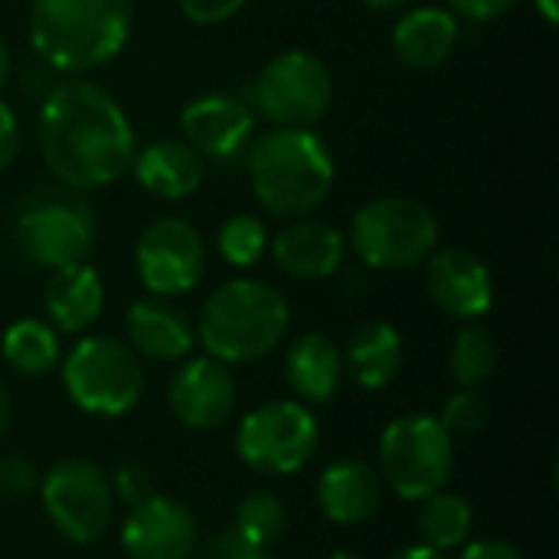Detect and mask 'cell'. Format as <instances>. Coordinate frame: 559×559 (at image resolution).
Masks as SVG:
<instances>
[{
    "mask_svg": "<svg viewBox=\"0 0 559 559\" xmlns=\"http://www.w3.org/2000/svg\"><path fill=\"white\" fill-rule=\"evenodd\" d=\"M46 167L72 190H98L131 170L138 154L131 118L121 102L95 82L56 85L36 118Z\"/></svg>",
    "mask_w": 559,
    "mask_h": 559,
    "instance_id": "cell-1",
    "label": "cell"
},
{
    "mask_svg": "<svg viewBox=\"0 0 559 559\" xmlns=\"http://www.w3.org/2000/svg\"><path fill=\"white\" fill-rule=\"evenodd\" d=\"M246 170L255 200L282 219L314 213L337 180L334 154L311 128H275L255 138L246 151Z\"/></svg>",
    "mask_w": 559,
    "mask_h": 559,
    "instance_id": "cell-2",
    "label": "cell"
},
{
    "mask_svg": "<svg viewBox=\"0 0 559 559\" xmlns=\"http://www.w3.org/2000/svg\"><path fill=\"white\" fill-rule=\"evenodd\" d=\"M131 26V0H33L29 7V46L56 72H88L118 59Z\"/></svg>",
    "mask_w": 559,
    "mask_h": 559,
    "instance_id": "cell-3",
    "label": "cell"
},
{
    "mask_svg": "<svg viewBox=\"0 0 559 559\" xmlns=\"http://www.w3.org/2000/svg\"><path fill=\"white\" fill-rule=\"evenodd\" d=\"M292 308L278 288L259 278L219 285L200 308L197 341L219 364H259L288 334Z\"/></svg>",
    "mask_w": 559,
    "mask_h": 559,
    "instance_id": "cell-4",
    "label": "cell"
},
{
    "mask_svg": "<svg viewBox=\"0 0 559 559\" xmlns=\"http://www.w3.org/2000/svg\"><path fill=\"white\" fill-rule=\"evenodd\" d=\"M16 249L26 262L39 269H62L85 262L95 249L98 219L82 190L66 183L33 190L16 213Z\"/></svg>",
    "mask_w": 559,
    "mask_h": 559,
    "instance_id": "cell-5",
    "label": "cell"
},
{
    "mask_svg": "<svg viewBox=\"0 0 559 559\" xmlns=\"http://www.w3.org/2000/svg\"><path fill=\"white\" fill-rule=\"evenodd\" d=\"M350 246L367 269H416L439 246V219L419 200L380 197L357 210L350 223Z\"/></svg>",
    "mask_w": 559,
    "mask_h": 559,
    "instance_id": "cell-6",
    "label": "cell"
},
{
    "mask_svg": "<svg viewBox=\"0 0 559 559\" xmlns=\"http://www.w3.org/2000/svg\"><path fill=\"white\" fill-rule=\"evenodd\" d=\"M377 465L383 488L406 501H426L449 485L455 445L436 416H400L380 436Z\"/></svg>",
    "mask_w": 559,
    "mask_h": 559,
    "instance_id": "cell-7",
    "label": "cell"
},
{
    "mask_svg": "<svg viewBox=\"0 0 559 559\" xmlns=\"http://www.w3.org/2000/svg\"><path fill=\"white\" fill-rule=\"evenodd\" d=\"M62 383L69 400L88 416H128L144 393V367L131 344L115 337L79 341L66 364Z\"/></svg>",
    "mask_w": 559,
    "mask_h": 559,
    "instance_id": "cell-8",
    "label": "cell"
},
{
    "mask_svg": "<svg viewBox=\"0 0 559 559\" xmlns=\"http://www.w3.org/2000/svg\"><path fill=\"white\" fill-rule=\"evenodd\" d=\"M252 102L275 128H314L334 102L331 69L305 49H285L262 66Z\"/></svg>",
    "mask_w": 559,
    "mask_h": 559,
    "instance_id": "cell-9",
    "label": "cell"
},
{
    "mask_svg": "<svg viewBox=\"0 0 559 559\" xmlns=\"http://www.w3.org/2000/svg\"><path fill=\"white\" fill-rule=\"evenodd\" d=\"M318 419L298 400L252 409L236 432V455L259 475H295L318 452Z\"/></svg>",
    "mask_w": 559,
    "mask_h": 559,
    "instance_id": "cell-10",
    "label": "cell"
},
{
    "mask_svg": "<svg viewBox=\"0 0 559 559\" xmlns=\"http://www.w3.org/2000/svg\"><path fill=\"white\" fill-rule=\"evenodd\" d=\"M39 498L52 521V527L79 544L88 547L102 540L111 527L115 495L102 468L85 459H62L39 478Z\"/></svg>",
    "mask_w": 559,
    "mask_h": 559,
    "instance_id": "cell-11",
    "label": "cell"
},
{
    "mask_svg": "<svg viewBox=\"0 0 559 559\" xmlns=\"http://www.w3.org/2000/svg\"><path fill=\"white\" fill-rule=\"evenodd\" d=\"M138 278L157 298H180L193 292L206 272V246L193 223L180 216L154 219L134 249Z\"/></svg>",
    "mask_w": 559,
    "mask_h": 559,
    "instance_id": "cell-12",
    "label": "cell"
},
{
    "mask_svg": "<svg viewBox=\"0 0 559 559\" xmlns=\"http://www.w3.org/2000/svg\"><path fill=\"white\" fill-rule=\"evenodd\" d=\"M180 131L183 141L213 164H229L236 157H246L255 131L252 111L223 92L200 95L183 105L180 111Z\"/></svg>",
    "mask_w": 559,
    "mask_h": 559,
    "instance_id": "cell-13",
    "label": "cell"
},
{
    "mask_svg": "<svg viewBox=\"0 0 559 559\" xmlns=\"http://www.w3.org/2000/svg\"><path fill=\"white\" fill-rule=\"evenodd\" d=\"M121 547L131 559H187L197 547V521L180 501L151 495L128 508Z\"/></svg>",
    "mask_w": 559,
    "mask_h": 559,
    "instance_id": "cell-14",
    "label": "cell"
},
{
    "mask_svg": "<svg viewBox=\"0 0 559 559\" xmlns=\"http://www.w3.org/2000/svg\"><path fill=\"white\" fill-rule=\"evenodd\" d=\"M170 409L193 432L219 429L236 406V380L226 364L213 357L187 360L170 380Z\"/></svg>",
    "mask_w": 559,
    "mask_h": 559,
    "instance_id": "cell-15",
    "label": "cell"
},
{
    "mask_svg": "<svg viewBox=\"0 0 559 559\" xmlns=\"http://www.w3.org/2000/svg\"><path fill=\"white\" fill-rule=\"evenodd\" d=\"M426 269L429 298L459 321H478L495 305V278L488 265L468 249H442L432 252Z\"/></svg>",
    "mask_w": 559,
    "mask_h": 559,
    "instance_id": "cell-16",
    "label": "cell"
},
{
    "mask_svg": "<svg viewBox=\"0 0 559 559\" xmlns=\"http://www.w3.org/2000/svg\"><path fill=\"white\" fill-rule=\"evenodd\" d=\"M272 259L298 282H321L341 272L347 259V236L324 219L298 216L272 239Z\"/></svg>",
    "mask_w": 559,
    "mask_h": 559,
    "instance_id": "cell-17",
    "label": "cell"
},
{
    "mask_svg": "<svg viewBox=\"0 0 559 559\" xmlns=\"http://www.w3.org/2000/svg\"><path fill=\"white\" fill-rule=\"evenodd\" d=\"M124 328L131 350L147 360H187L197 344L190 318L177 305H170V298L157 295L134 301L128 308Z\"/></svg>",
    "mask_w": 559,
    "mask_h": 559,
    "instance_id": "cell-18",
    "label": "cell"
},
{
    "mask_svg": "<svg viewBox=\"0 0 559 559\" xmlns=\"http://www.w3.org/2000/svg\"><path fill=\"white\" fill-rule=\"evenodd\" d=\"M318 504L328 521L354 527L370 521L383 504V478L360 459H341L318 478Z\"/></svg>",
    "mask_w": 559,
    "mask_h": 559,
    "instance_id": "cell-19",
    "label": "cell"
},
{
    "mask_svg": "<svg viewBox=\"0 0 559 559\" xmlns=\"http://www.w3.org/2000/svg\"><path fill=\"white\" fill-rule=\"evenodd\" d=\"M459 16L445 7H413L393 26V52L409 69H436L459 46Z\"/></svg>",
    "mask_w": 559,
    "mask_h": 559,
    "instance_id": "cell-20",
    "label": "cell"
},
{
    "mask_svg": "<svg viewBox=\"0 0 559 559\" xmlns=\"http://www.w3.org/2000/svg\"><path fill=\"white\" fill-rule=\"evenodd\" d=\"M138 183L167 203L187 200L203 187V157L187 141H154L141 147L131 160Z\"/></svg>",
    "mask_w": 559,
    "mask_h": 559,
    "instance_id": "cell-21",
    "label": "cell"
},
{
    "mask_svg": "<svg viewBox=\"0 0 559 559\" xmlns=\"http://www.w3.org/2000/svg\"><path fill=\"white\" fill-rule=\"evenodd\" d=\"M46 314L56 331L79 334L102 318L105 308V282L88 262L52 269L46 292H43Z\"/></svg>",
    "mask_w": 559,
    "mask_h": 559,
    "instance_id": "cell-22",
    "label": "cell"
},
{
    "mask_svg": "<svg viewBox=\"0 0 559 559\" xmlns=\"http://www.w3.org/2000/svg\"><path fill=\"white\" fill-rule=\"evenodd\" d=\"M285 380L305 403L324 406L337 396L344 380V350L321 331H308L292 341L285 354Z\"/></svg>",
    "mask_w": 559,
    "mask_h": 559,
    "instance_id": "cell-23",
    "label": "cell"
},
{
    "mask_svg": "<svg viewBox=\"0 0 559 559\" xmlns=\"http://www.w3.org/2000/svg\"><path fill=\"white\" fill-rule=\"evenodd\" d=\"M344 367L364 390H383L396 380L403 367V337L386 321H367L354 328L344 350Z\"/></svg>",
    "mask_w": 559,
    "mask_h": 559,
    "instance_id": "cell-24",
    "label": "cell"
},
{
    "mask_svg": "<svg viewBox=\"0 0 559 559\" xmlns=\"http://www.w3.org/2000/svg\"><path fill=\"white\" fill-rule=\"evenodd\" d=\"M0 354L20 377H43L59 364V331L46 321L20 318L3 331Z\"/></svg>",
    "mask_w": 559,
    "mask_h": 559,
    "instance_id": "cell-25",
    "label": "cell"
},
{
    "mask_svg": "<svg viewBox=\"0 0 559 559\" xmlns=\"http://www.w3.org/2000/svg\"><path fill=\"white\" fill-rule=\"evenodd\" d=\"M472 527H475V514H472V504L465 498L449 495V491H436L423 501L419 534H423L426 547H432L439 554L465 547L472 537Z\"/></svg>",
    "mask_w": 559,
    "mask_h": 559,
    "instance_id": "cell-26",
    "label": "cell"
},
{
    "mask_svg": "<svg viewBox=\"0 0 559 559\" xmlns=\"http://www.w3.org/2000/svg\"><path fill=\"white\" fill-rule=\"evenodd\" d=\"M449 367H452L455 380L462 383V390L485 386L495 377V367H498V341L491 337V331L475 324V321H468L459 331L455 344H452Z\"/></svg>",
    "mask_w": 559,
    "mask_h": 559,
    "instance_id": "cell-27",
    "label": "cell"
},
{
    "mask_svg": "<svg viewBox=\"0 0 559 559\" xmlns=\"http://www.w3.org/2000/svg\"><path fill=\"white\" fill-rule=\"evenodd\" d=\"M216 249L233 269H252L269 249V229L255 213H236L223 219L216 233Z\"/></svg>",
    "mask_w": 559,
    "mask_h": 559,
    "instance_id": "cell-28",
    "label": "cell"
},
{
    "mask_svg": "<svg viewBox=\"0 0 559 559\" xmlns=\"http://www.w3.org/2000/svg\"><path fill=\"white\" fill-rule=\"evenodd\" d=\"M285 524H288V514H285L282 498H275L272 491H255L239 501L233 531H239L242 537H249L262 547H272L285 534Z\"/></svg>",
    "mask_w": 559,
    "mask_h": 559,
    "instance_id": "cell-29",
    "label": "cell"
},
{
    "mask_svg": "<svg viewBox=\"0 0 559 559\" xmlns=\"http://www.w3.org/2000/svg\"><path fill=\"white\" fill-rule=\"evenodd\" d=\"M488 419H491L488 400H485L481 393H475V390L455 393V396L445 403L442 416H439L442 429H445L452 439H455V436H475V432H481V429L488 426Z\"/></svg>",
    "mask_w": 559,
    "mask_h": 559,
    "instance_id": "cell-30",
    "label": "cell"
},
{
    "mask_svg": "<svg viewBox=\"0 0 559 559\" xmlns=\"http://www.w3.org/2000/svg\"><path fill=\"white\" fill-rule=\"evenodd\" d=\"M108 485H111V495H118L128 508H134L154 495V478L141 462H121Z\"/></svg>",
    "mask_w": 559,
    "mask_h": 559,
    "instance_id": "cell-31",
    "label": "cell"
},
{
    "mask_svg": "<svg viewBox=\"0 0 559 559\" xmlns=\"http://www.w3.org/2000/svg\"><path fill=\"white\" fill-rule=\"evenodd\" d=\"M39 488V472L23 455L0 459V495L3 498H26Z\"/></svg>",
    "mask_w": 559,
    "mask_h": 559,
    "instance_id": "cell-32",
    "label": "cell"
},
{
    "mask_svg": "<svg viewBox=\"0 0 559 559\" xmlns=\"http://www.w3.org/2000/svg\"><path fill=\"white\" fill-rule=\"evenodd\" d=\"M249 0H177L180 13L197 23V26H213V23H226L233 20L239 10H246Z\"/></svg>",
    "mask_w": 559,
    "mask_h": 559,
    "instance_id": "cell-33",
    "label": "cell"
},
{
    "mask_svg": "<svg viewBox=\"0 0 559 559\" xmlns=\"http://www.w3.org/2000/svg\"><path fill=\"white\" fill-rule=\"evenodd\" d=\"M206 559H272L269 557V547L242 537L239 531H223L219 537H213L210 550H206Z\"/></svg>",
    "mask_w": 559,
    "mask_h": 559,
    "instance_id": "cell-34",
    "label": "cell"
},
{
    "mask_svg": "<svg viewBox=\"0 0 559 559\" xmlns=\"http://www.w3.org/2000/svg\"><path fill=\"white\" fill-rule=\"evenodd\" d=\"M521 0H449L452 13L455 16H465V20H475V23H488V20H498L504 13H511Z\"/></svg>",
    "mask_w": 559,
    "mask_h": 559,
    "instance_id": "cell-35",
    "label": "cell"
},
{
    "mask_svg": "<svg viewBox=\"0 0 559 559\" xmlns=\"http://www.w3.org/2000/svg\"><path fill=\"white\" fill-rule=\"evenodd\" d=\"M16 151H20V121L10 111V105L0 102V174L16 160Z\"/></svg>",
    "mask_w": 559,
    "mask_h": 559,
    "instance_id": "cell-36",
    "label": "cell"
},
{
    "mask_svg": "<svg viewBox=\"0 0 559 559\" xmlns=\"http://www.w3.org/2000/svg\"><path fill=\"white\" fill-rule=\"evenodd\" d=\"M462 559H527L518 547L504 540H475L462 550Z\"/></svg>",
    "mask_w": 559,
    "mask_h": 559,
    "instance_id": "cell-37",
    "label": "cell"
},
{
    "mask_svg": "<svg viewBox=\"0 0 559 559\" xmlns=\"http://www.w3.org/2000/svg\"><path fill=\"white\" fill-rule=\"evenodd\" d=\"M10 423H13V403H10V393L0 383V439L10 432Z\"/></svg>",
    "mask_w": 559,
    "mask_h": 559,
    "instance_id": "cell-38",
    "label": "cell"
},
{
    "mask_svg": "<svg viewBox=\"0 0 559 559\" xmlns=\"http://www.w3.org/2000/svg\"><path fill=\"white\" fill-rule=\"evenodd\" d=\"M393 559H445V554H439V550H432V547H406V550H400Z\"/></svg>",
    "mask_w": 559,
    "mask_h": 559,
    "instance_id": "cell-39",
    "label": "cell"
},
{
    "mask_svg": "<svg viewBox=\"0 0 559 559\" xmlns=\"http://www.w3.org/2000/svg\"><path fill=\"white\" fill-rule=\"evenodd\" d=\"M534 7H537V13L544 16L547 26L559 23V0H534Z\"/></svg>",
    "mask_w": 559,
    "mask_h": 559,
    "instance_id": "cell-40",
    "label": "cell"
},
{
    "mask_svg": "<svg viewBox=\"0 0 559 559\" xmlns=\"http://www.w3.org/2000/svg\"><path fill=\"white\" fill-rule=\"evenodd\" d=\"M10 69H13V59H10V46L3 43V36H0V92L7 88V82H10Z\"/></svg>",
    "mask_w": 559,
    "mask_h": 559,
    "instance_id": "cell-41",
    "label": "cell"
},
{
    "mask_svg": "<svg viewBox=\"0 0 559 559\" xmlns=\"http://www.w3.org/2000/svg\"><path fill=\"white\" fill-rule=\"evenodd\" d=\"M370 10H400V7H406L409 0H364Z\"/></svg>",
    "mask_w": 559,
    "mask_h": 559,
    "instance_id": "cell-42",
    "label": "cell"
},
{
    "mask_svg": "<svg viewBox=\"0 0 559 559\" xmlns=\"http://www.w3.org/2000/svg\"><path fill=\"white\" fill-rule=\"evenodd\" d=\"M331 559H360V557H354V554H347V550H337Z\"/></svg>",
    "mask_w": 559,
    "mask_h": 559,
    "instance_id": "cell-43",
    "label": "cell"
},
{
    "mask_svg": "<svg viewBox=\"0 0 559 559\" xmlns=\"http://www.w3.org/2000/svg\"><path fill=\"white\" fill-rule=\"evenodd\" d=\"M278 3H288V0H278Z\"/></svg>",
    "mask_w": 559,
    "mask_h": 559,
    "instance_id": "cell-44",
    "label": "cell"
}]
</instances>
